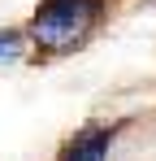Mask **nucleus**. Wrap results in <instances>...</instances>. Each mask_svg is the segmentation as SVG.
Returning <instances> with one entry per match:
<instances>
[{"mask_svg": "<svg viewBox=\"0 0 156 161\" xmlns=\"http://www.w3.org/2000/svg\"><path fill=\"white\" fill-rule=\"evenodd\" d=\"M108 131H82L70 139V148L61 153V161H104L108 157Z\"/></svg>", "mask_w": 156, "mask_h": 161, "instance_id": "2", "label": "nucleus"}, {"mask_svg": "<svg viewBox=\"0 0 156 161\" xmlns=\"http://www.w3.org/2000/svg\"><path fill=\"white\" fill-rule=\"evenodd\" d=\"M9 57H18V35L13 31H0V61H9Z\"/></svg>", "mask_w": 156, "mask_h": 161, "instance_id": "3", "label": "nucleus"}, {"mask_svg": "<svg viewBox=\"0 0 156 161\" xmlns=\"http://www.w3.org/2000/svg\"><path fill=\"white\" fill-rule=\"evenodd\" d=\"M104 13V0H39L30 18V39L44 53H70L78 48Z\"/></svg>", "mask_w": 156, "mask_h": 161, "instance_id": "1", "label": "nucleus"}]
</instances>
